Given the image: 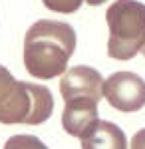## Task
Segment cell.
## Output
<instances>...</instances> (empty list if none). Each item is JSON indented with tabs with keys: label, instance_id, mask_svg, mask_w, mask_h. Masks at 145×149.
I'll return each mask as SVG.
<instances>
[{
	"label": "cell",
	"instance_id": "8",
	"mask_svg": "<svg viewBox=\"0 0 145 149\" xmlns=\"http://www.w3.org/2000/svg\"><path fill=\"white\" fill-rule=\"evenodd\" d=\"M4 149H48V145L34 135H12L4 143Z\"/></svg>",
	"mask_w": 145,
	"mask_h": 149
},
{
	"label": "cell",
	"instance_id": "12",
	"mask_svg": "<svg viewBox=\"0 0 145 149\" xmlns=\"http://www.w3.org/2000/svg\"><path fill=\"white\" fill-rule=\"evenodd\" d=\"M141 54H143V56H145V46H143V48H141Z\"/></svg>",
	"mask_w": 145,
	"mask_h": 149
},
{
	"label": "cell",
	"instance_id": "11",
	"mask_svg": "<svg viewBox=\"0 0 145 149\" xmlns=\"http://www.w3.org/2000/svg\"><path fill=\"white\" fill-rule=\"evenodd\" d=\"M89 6H100V4H103V2H107V0H86Z\"/></svg>",
	"mask_w": 145,
	"mask_h": 149
},
{
	"label": "cell",
	"instance_id": "10",
	"mask_svg": "<svg viewBox=\"0 0 145 149\" xmlns=\"http://www.w3.org/2000/svg\"><path fill=\"white\" fill-rule=\"evenodd\" d=\"M131 149H145V129H139L131 137Z\"/></svg>",
	"mask_w": 145,
	"mask_h": 149
},
{
	"label": "cell",
	"instance_id": "4",
	"mask_svg": "<svg viewBox=\"0 0 145 149\" xmlns=\"http://www.w3.org/2000/svg\"><path fill=\"white\" fill-rule=\"evenodd\" d=\"M103 97L119 111H139L145 105V80L133 72H115L103 81Z\"/></svg>",
	"mask_w": 145,
	"mask_h": 149
},
{
	"label": "cell",
	"instance_id": "9",
	"mask_svg": "<svg viewBox=\"0 0 145 149\" xmlns=\"http://www.w3.org/2000/svg\"><path fill=\"white\" fill-rule=\"evenodd\" d=\"M42 2L48 10L60 12V14H74L84 4V0H42Z\"/></svg>",
	"mask_w": 145,
	"mask_h": 149
},
{
	"label": "cell",
	"instance_id": "3",
	"mask_svg": "<svg viewBox=\"0 0 145 149\" xmlns=\"http://www.w3.org/2000/svg\"><path fill=\"white\" fill-rule=\"evenodd\" d=\"M105 20L109 26V58H135L145 46V4L137 0H115L105 12Z\"/></svg>",
	"mask_w": 145,
	"mask_h": 149
},
{
	"label": "cell",
	"instance_id": "1",
	"mask_svg": "<svg viewBox=\"0 0 145 149\" xmlns=\"http://www.w3.org/2000/svg\"><path fill=\"white\" fill-rule=\"evenodd\" d=\"M76 50V32L66 22L38 20L24 36V66L38 80H52L66 74Z\"/></svg>",
	"mask_w": 145,
	"mask_h": 149
},
{
	"label": "cell",
	"instance_id": "6",
	"mask_svg": "<svg viewBox=\"0 0 145 149\" xmlns=\"http://www.w3.org/2000/svg\"><path fill=\"white\" fill-rule=\"evenodd\" d=\"M98 103L96 100H70L64 105L62 127L74 137H86L93 125L100 121L98 117Z\"/></svg>",
	"mask_w": 145,
	"mask_h": 149
},
{
	"label": "cell",
	"instance_id": "2",
	"mask_svg": "<svg viewBox=\"0 0 145 149\" xmlns=\"http://www.w3.org/2000/svg\"><path fill=\"white\" fill-rule=\"evenodd\" d=\"M52 111L54 97L46 86L16 80L8 68L0 66V123L40 125Z\"/></svg>",
	"mask_w": 145,
	"mask_h": 149
},
{
	"label": "cell",
	"instance_id": "5",
	"mask_svg": "<svg viewBox=\"0 0 145 149\" xmlns=\"http://www.w3.org/2000/svg\"><path fill=\"white\" fill-rule=\"evenodd\" d=\"M103 78L89 66H74L66 70L60 80V93L64 102L70 100H103Z\"/></svg>",
	"mask_w": 145,
	"mask_h": 149
},
{
	"label": "cell",
	"instance_id": "7",
	"mask_svg": "<svg viewBox=\"0 0 145 149\" xmlns=\"http://www.w3.org/2000/svg\"><path fill=\"white\" fill-rule=\"evenodd\" d=\"M82 149H127V137L117 123L100 119L86 137H82Z\"/></svg>",
	"mask_w": 145,
	"mask_h": 149
}]
</instances>
